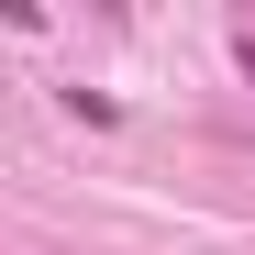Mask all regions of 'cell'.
<instances>
[{"label":"cell","instance_id":"cell-1","mask_svg":"<svg viewBox=\"0 0 255 255\" xmlns=\"http://www.w3.org/2000/svg\"><path fill=\"white\" fill-rule=\"evenodd\" d=\"M233 56H244V78H255V33H244V45H233Z\"/></svg>","mask_w":255,"mask_h":255}]
</instances>
